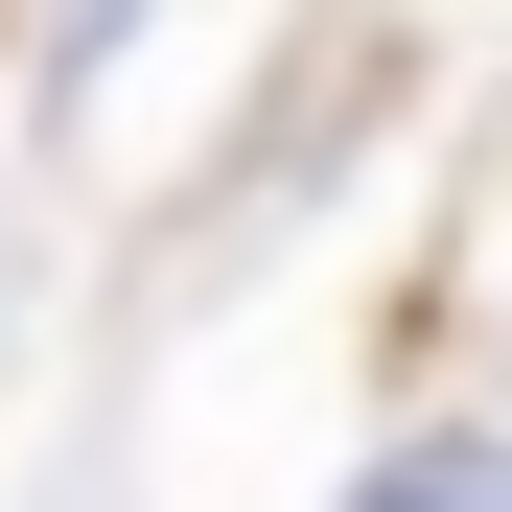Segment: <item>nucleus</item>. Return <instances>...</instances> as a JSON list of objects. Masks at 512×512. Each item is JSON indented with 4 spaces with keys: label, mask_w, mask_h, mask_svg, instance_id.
Listing matches in <instances>:
<instances>
[{
    "label": "nucleus",
    "mask_w": 512,
    "mask_h": 512,
    "mask_svg": "<svg viewBox=\"0 0 512 512\" xmlns=\"http://www.w3.org/2000/svg\"><path fill=\"white\" fill-rule=\"evenodd\" d=\"M350 512H489V466H373Z\"/></svg>",
    "instance_id": "f257e3e1"
}]
</instances>
